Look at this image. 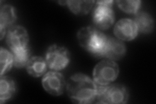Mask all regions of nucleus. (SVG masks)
<instances>
[{
	"mask_svg": "<svg viewBox=\"0 0 156 104\" xmlns=\"http://www.w3.org/2000/svg\"><path fill=\"white\" fill-rule=\"evenodd\" d=\"M66 89L72 102L78 104L95 102L96 83L85 74L78 73L72 76L66 84Z\"/></svg>",
	"mask_w": 156,
	"mask_h": 104,
	"instance_id": "f257e3e1",
	"label": "nucleus"
},
{
	"mask_svg": "<svg viewBox=\"0 0 156 104\" xmlns=\"http://www.w3.org/2000/svg\"><path fill=\"white\" fill-rule=\"evenodd\" d=\"M77 37L80 46L95 57H102L107 36L94 26L81 28Z\"/></svg>",
	"mask_w": 156,
	"mask_h": 104,
	"instance_id": "f03ea898",
	"label": "nucleus"
},
{
	"mask_svg": "<svg viewBox=\"0 0 156 104\" xmlns=\"http://www.w3.org/2000/svg\"><path fill=\"white\" fill-rule=\"evenodd\" d=\"M129 100V92L122 84L100 85L96 84L95 102L99 103H126Z\"/></svg>",
	"mask_w": 156,
	"mask_h": 104,
	"instance_id": "7ed1b4c3",
	"label": "nucleus"
},
{
	"mask_svg": "<svg viewBox=\"0 0 156 104\" xmlns=\"http://www.w3.org/2000/svg\"><path fill=\"white\" fill-rule=\"evenodd\" d=\"M119 74V67L114 61L105 59L95 66L93 80L100 85H107L115 81Z\"/></svg>",
	"mask_w": 156,
	"mask_h": 104,
	"instance_id": "20e7f679",
	"label": "nucleus"
},
{
	"mask_svg": "<svg viewBox=\"0 0 156 104\" xmlns=\"http://www.w3.org/2000/svg\"><path fill=\"white\" fill-rule=\"evenodd\" d=\"M113 1H98L92 14V20L97 29L106 30L115 22V13L112 9Z\"/></svg>",
	"mask_w": 156,
	"mask_h": 104,
	"instance_id": "39448f33",
	"label": "nucleus"
},
{
	"mask_svg": "<svg viewBox=\"0 0 156 104\" xmlns=\"http://www.w3.org/2000/svg\"><path fill=\"white\" fill-rule=\"evenodd\" d=\"M45 59L48 68L52 70L59 71L70 63V53L65 47L53 44L47 49Z\"/></svg>",
	"mask_w": 156,
	"mask_h": 104,
	"instance_id": "423d86ee",
	"label": "nucleus"
},
{
	"mask_svg": "<svg viewBox=\"0 0 156 104\" xmlns=\"http://www.w3.org/2000/svg\"><path fill=\"white\" fill-rule=\"evenodd\" d=\"M66 84L64 76L57 71L46 73L42 80V85L44 90L50 95L55 96L62 95Z\"/></svg>",
	"mask_w": 156,
	"mask_h": 104,
	"instance_id": "0eeeda50",
	"label": "nucleus"
},
{
	"mask_svg": "<svg viewBox=\"0 0 156 104\" xmlns=\"http://www.w3.org/2000/svg\"><path fill=\"white\" fill-rule=\"evenodd\" d=\"M29 34L25 27L13 26L9 28L7 34V44L12 52L28 46Z\"/></svg>",
	"mask_w": 156,
	"mask_h": 104,
	"instance_id": "6e6552de",
	"label": "nucleus"
},
{
	"mask_svg": "<svg viewBox=\"0 0 156 104\" xmlns=\"http://www.w3.org/2000/svg\"><path fill=\"white\" fill-rule=\"evenodd\" d=\"M138 29L135 22L129 18H122L116 22L114 27V34L122 41H131L138 34Z\"/></svg>",
	"mask_w": 156,
	"mask_h": 104,
	"instance_id": "1a4fd4ad",
	"label": "nucleus"
},
{
	"mask_svg": "<svg viewBox=\"0 0 156 104\" xmlns=\"http://www.w3.org/2000/svg\"><path fill=\"white\" fill-rule=\"evenodd\" d=\"M126 53V46L122 41L119 38L107 37L102 57L111 61H118L122 59Z\"/></svg>",
	"mask_w": 156,
	"mask_h": 104,
	"instance_id": "9d476101",
	"label": "nucleus"
},
{
	"mask_svg": "<svg viewBox=\"0 0 156 104\" xmlns=\"http://www.w3.org/2000/svg\"><path fill=\"white\" fill-rule=\"evenodd\" d=\"M48 67L46 59L40 56L31 57L26 66L27 73L34 77H39L44 75Z\"/></svg>",
	"mask_w": 156,
	"mask_h": 104,
	"instance_id": "9b49d317",
	"label": "nucleus"
},
{
	"mask_svg": "<svg viewBox=\"0 0 156 104\" xmlns=\"http://www.w3.org/2000/svg\"><path fill=\"white\" fill-rule=\"evenodd\" d=\"M138 29V32L144 34L152 33L154 29V20L148 13L138 12L135 14L133 20Z\"/></svg>",
	"mask_w": 156,
	"mask_h": 104,
	"instance_id": "f8f14e48",
	"label": "nucleus"
},
{
	"mask_svg": "<svg viewBox=\"0 0 156 104\" xmlns=\"http://www.w3.org/2000/svg\"><path fill=\"white\" fill-rule=\"evenodd\" d=\"M16 92V85L12 78L1 76L0 78V103H3L11 99Z\"/></svg>",
	"mask_w": 156,
	"mask_h": 104,
	"instance_id": "ddd939ff",
	"label": "nucleus"
},
{
	"mask_svg": "<svg viewBox=\"0 0 156 104\" xmlns=\"http://www.w3.org/2000/svg\"><path fill=\"white\" fill-rule=\"evenodd\" d=\"M16 20L15 9L10 5H5L0 9V28L6 29Z\"/></svg>",
	"mask_w": 156,
	"mask_h": 104,
	"instance_id": "4468645a",
	"label": "nucleus"
},
{
	"mask_svg": "<svg viewBox=\"0 0 156 104\" xmlns=\"http://www.w3.org/2000/svg\"><path fill=\"white\" fill-rule=\"evenodd\" d=\"M66 4L70 11L76 15H85L90 11L93 5L94 1H66L60 2Z\"/></svg>",
	"mask_w": 156,
	"mask_h": 104,
	"instance_id": "2eb2a0df",
	"label": "nucleus"
},
{
	"mask_svg": "<svg viewBox=\"0 0 156 104\" xmlns=\"http://www.w3.org/2000/svg\"><path fill=\"white\" fill-rule=\"evenodd\" d=\"M13 56V64L14 66L21 68L27 66L28 61L30 59L31 50L29 46L25 48L18 49L12 52Z\"/></svg>",
	"mask_w": 156,
	"mask_h": 104,
	"instance_id": "dca6fc26",
	"label": "nucleus"
},
{
	"mask_svg": "<svg viewBox=\"0 0 156 104\" xmlns=\"http://www.w3.org/2000/svg\"><path fill=\"white\" fill-rule=\"evenodd\" d=\"M12 65H14L12 53L2 47L1 51H0V68H1L0 75L1 76H3L4 74L11 70Z\"/></svg>",
	"mask_w": 156,
	"mask_h": 104,
	"instance_id": "f3484780",
	"label": "nucleus"
},
{
	"mask_svg": "<svg viewBox=\"0 0 156 104\" xmlns=\"http://www.w3.org/2000/svg\"><path fill=\"white\" fill-rule=\"evenodd\" d=\"M119 7L124 12L129 14H136L141 5L140 1H117Z\"/></svg>",
	"mask_w": 156,
	"mask_h": 104,
	"instance_id": "a211bd4d",
	"label": "nucleus"
}]
</instances>
